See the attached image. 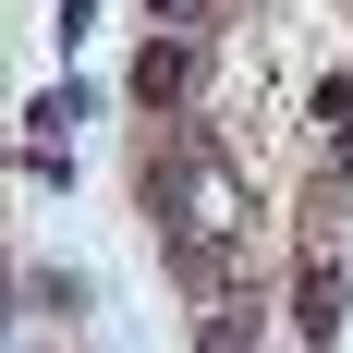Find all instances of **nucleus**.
<instances>
[{"mask_svg": "<svg viewBox=\"0 0 353 353\" xmlns=\"http://www.w3.org/2000/svg\"><path fill=\"white\" fill-rule=\"evenodd\" d=\"M195 353H256V329H244V317H208V329H195Z\"/></svg>", "mask_w": 353, "mask_h": 353, "instance_id": "39448f33", "label": "nucleus"}, {"mask_svg": "<svg viewBox=\"0 0 353 353\" xmlns=\"http://www.w3.org/2000/svg\"><path fill=\"white\" fill-rule=\"evenodd\" d=\"M195 73H208V49H195V37H146L134 73H122V98H134V110H183V98H195Z\"/></svg>", "mask_w": 353, "mask_h": 353, "instance_id": "f257e3e1", "label": "nucleus"}, {"mask_svg": "<svg viewBox=\"0 0 353 353\" xmlns=\"http://www.w3.org/2000/svg\"><path fill=\"white\" fill-rule=\"evenodd\" d=\"M341 305H353V281H341V256H305V268H292V341H305V353H329V341H341Z\"/></svg>", "mask_w": 353, "mask_h": 353, "instance_id": "f03ea898", "label": "nucleus"}, {"mask_svg": "<svg viewBox=\"0 0 353 353\" xmlns=\"http://www.w3.org/2000/svg\"><path fill=\"white\" fill-rule=\"evenodd\" d=\"M25 305H49V317H73V305H85V281H73V268H37V281H25Z\"/></svg>", "mask_w": 353, "mask_h": 353, "instance_id": "7ed1b4c3", "label": "nucleus"}, {"mask_svg": "<svg viewBox=\"0 0 353 353\" xmlns=\"http://www.w3.org/2000/svg\"><path fill=\"white\" fill-rule=\"evenodd\" d=\"M146 12H159L171 37H208V12H219V0H146Z\"/></svg>", "mask_w": 353, "mask_h": 353, "instance_id": "20e7f679", "label": "nucleus"}, {"mask_svg": "<svg viewBox=\"0 0 353 353\" xmlns=\"http://www.w3.org/2000/svg\"><path fill=\"white\" fill-rule=\"evenodd\" d=\"M329 171H341V183H353V122H341V134H329Z\"/></svg>", "mask_w": 353, "mask_h": 353, "instance_id": "423d86ee", "label": "nucleus"}]
</instances>
